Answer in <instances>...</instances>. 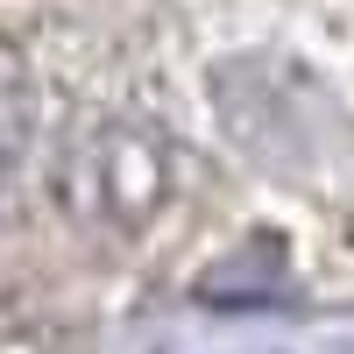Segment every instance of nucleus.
<instances>
[{
    "label": "nucleus",
    "mask_w": 354,
    "mask_h": 354,
    "mask_svg": "<svg viewBox=\"0 0 354 354\" xmlns=\"http://www.w3.org/2000/svg\"><path fill=\"white\" fill-rule=\"evenodd\" d=\"M28 135H36V93H28V78L8 64V57H0V213H8L15 192H21Z\"/></svg>",
    "instance_id": "f03ea898"
},
{
    "label": "nucleus",
    "mask_w": 354,
    "mask_h": 354,
    "mask_svg": "<svg viewBox=\"0 0 354 354\" xmlns=\"http://www.w3.org/2000/svg\"><path fill=\"white\" fill-rule=\"evenodd\" d=\"M57 192L85 227H142L163 198V149L128 121H85L57 149Z\"/></svg>",
    "instance_id": "f257e3e1"
}]
</instances>
